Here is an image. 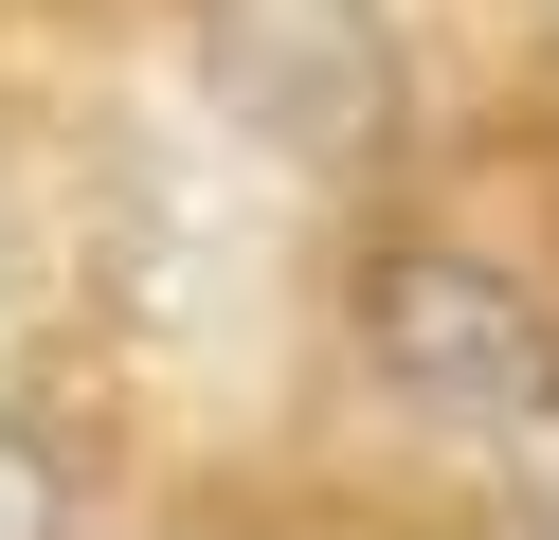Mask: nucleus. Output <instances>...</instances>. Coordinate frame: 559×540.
<instances>
[{
  "label": "nucleus",
  "instance_id": "obj_3",
  "mask_svg": "<svg viewBox=\"0 0 559 540\" xmlns=\"http://www.w3.org/2000/svg\"><path fill=\"white\" fill-rule=\"evenodd\" d=\"M0 540H73V468H55L19 415H0Z\"/></svg>",
  "mask_w": 559,
  "mask_h": 540
},
{
  "label": "nucleus",
  "instance_id": "obj_2",
  "mask_svg": "<svg viewBox=\"0 0 559 540\" xmlns=\"http://www.w3.org/2000/svg\"><path fill=\"white\" fill-rule=\"evenodd\" d=\"M361 360L433 415H542L559 396V324L542 288H506L487 252H379L361 271Z\"/></svg>",
  "mask_w": 559,
  "mask_h": 540
},
{
  "label": "nucleus",
  "instance_id": "obj_1",
  "mask_svg": "<svg viewBox=\"0 0 559 540\" xmlns=\"http://www.w3.org/2000/svg\"><path fill=\"white\" fill-rule=\"evenodd\" d=\"M199 91L235 108V144H271L307 180H361L397 144L415 72H397L379 0H199Z\"/></svg>",
  "mask_w": 559,
  "mask_h": 540
}]
</instances>
